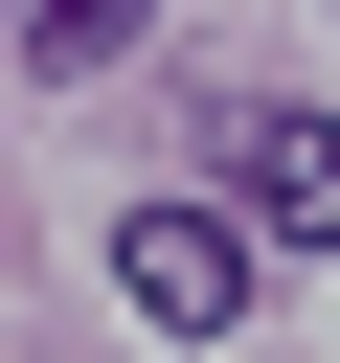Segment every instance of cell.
I'll return each instance as SVG.
<instances>
[{"label": "cell", "mask_w": 340, "mask_h": 363, "mask_svg": "<svg viewBox=\"0 0 340 363\" xmlns=\"http://www.w3.org/2000/svg\"><path fill=\"white\" fill-rule=\"evenodd\" d=\"M113 295H136L159 340H227V318H249V227H227V204H136V227H113Z\"/></svg>", "instance_id": "1"}, {"label": "cell", "mask_w": 340, "mask_h": 363, "mask_svg": "<svg viewBox=\"0 0 340 363\" xmlns=\"http://www.w3.org/2000/svg\"><path fill=\"white\" fill-rule=\"evenodd\" d=\"M227 204L295 227V250H340V113H249V136H227Z\"/></svg>", "instance_id": "2"}, {"label": "cell", "mask_w": 340, "mask_h": 363, "mask_svg": "<svg viewBox=\"0 0 340 363\" xmlns=\"http://www.w3.org/2000/svg\"><path fill=\"white\" fill-rule=\"evenodd\" d=\"M136 23H159V0H23V45H45V68H113Z\"/></svg>", "instance_id": "3"}]
</instances>
